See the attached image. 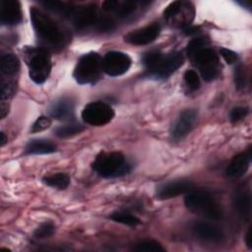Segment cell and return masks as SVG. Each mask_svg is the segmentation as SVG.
I'll return each mask as SVG.
<instances>
[{
  "instance_id": "cell-19",
  "label": "cell",
  "mask_w": 252,
  "mask_h": 252,
  "mask_svg": "<svg viewBox=\"0 0 252 252\" xmlns=\"http://www.w3.org/2000/svg\"><path fill=\"white\" fill-rule=\"evenodd\" d=\"M74 104L70 98L62 97L52 103L49 107V114L52 118L58 120H66L73 114Z\"/></svg>"
},
{
  "instance_id": "cell-13",
  "label": "cell",
  "mask_w": 252,
  "mask_h": 252,
  "mask_svg": "<svg viewBox=\"0 0 252 252\" xmlns=\"http://www.w3.org/2000/svg\"><path fill=\"white\" fill-rule=\"evenodd\" d=\"M21 5L16 0L0 1V21L6 26H15L22 22Z\"/></svg>"
},
{
  "instance_id": "cell-10",
  "label": "cell",
  "mask_w": 252,
  "mask_h": 252,
  "mask_svg": "<svg viewBox=\"0 0 252 252\" xmlns=\"http://www.w3.org/2000/svg\"><path fill=\"white\" fill-rule=\"evenodd\" d=\"M184 58L181 52L175 51L163 55L154 71L148 76L158 79H167L182 66Z\"/></svg>"
},
{
  "instance_id": "cell-17",
  "label": "cell",
  "mask_w": 252,
  "mask_h": 252,
  "mask_svg": "<svg viewBox=\"0 0 252 252\" xmlns=\"http://www.w3.org/2000/svg\"><path fill=\"white\" fill-rule=\"evenodd\" d=\"M251 160V150L248 149L246 152L235 156L226 167V174L229 177L235 178L242 176L248 169Z\"/></svg>"
},
{
  "instance_id": "cell-22",
  "label": "cell",
  "mask_w": 252,
  "mask_h": 252,
  "mask_svg": "<svg viewBox=\"0 0 252 252\" xmlns=\"http://www.w3.org/2000/svg\"><path fill=\"white\" fill-rule=\"evenodd\" d=\"M42 182L47 186L62 190L68 187L70 183V178L66 173L59 172V173H55V174L43 177Z\"/></svg>"
},
{
  "instance_id": "cell-27",
  "label": "cell",
  "mask_w": 252,
  "mask_h": 252,
  "mask_svg": "<svg viewBox=\"0 0 252 252\" xmlns=\"http://www.w3.org/2000/svg\"><path fill=\"white\" fill-rule=\"evenodd\" d=\"M133 250L138 252H164L165 249L157 241L155 240H144L138 242L134 247Z\"/></svg>"
},
{
  "instance_id": "cell-41",
  "label": "cell",
  "mask_w": 252,
  "mask_h": 252,
  "mask_svg": "<svg viewBox=\"0 0 252 252\" xmlns=\"http://www.w3.org/2000/svg\"><path fill=\"white\" fill-rule=\"evenodd\" d=\"M240 5H242L244 8H250V6H251V4H250V2H243V1H241V2H238Z\"/></svg>"
},
{
  "instance_id": "cell-32",
  "label": "cell",
  "mask_w": 252,
  "mask_h": 252,
  "mask_svg": "<svg viewBox=\"0 0 252 252\" xmlns=\"http://www.w3.org/2000/svg\"><path fill=\"white\" fill-rule=\"evenodd\" d=\"M138 2L137 1H125L120 3L117 8V14L119 17H127L128 15L132 14L137 8Z\"/></svg>"
},
{
  "instance_id": "cell-34",
  "label": "cell",
  "mask_w": 252,
  "mask_h": 252,
  "mask_svg": "<svg viewBox=\"0 0 252 252\" xmlns=\"http://www.w3.org/2000/svg\"><path fill=\"white\" fill-rule=\"evenodd\" d=\"M95 26L100 32H111L115 29V23L111 18L103 17L95 22Z\"/></svg>"
},
{
  "instance_id": "cell-7",
  "label": "cell",
  "mask_w": 252,
  "mask_h": 252,
  "mask_svg": "<svg viewBox=\"0 0 252 252\" xmlns=\"http://www.w3.org/2000/svg\"><path fill=\"white\" fill-rule=\"evenodd\" d=\"M163 17L168 24L184 29L194 18V7L187 1H173L163 11Z\"/></svg>"
},
{
  "instance_id": "cell-15",
  "label": "cell",
  "mask_w": 252,
  "mask_h": 252,
  "mask_svg": "<svg viewBox=\"0 0 252 252\" xmlns=\"http://www.w3.org/2000/svg\"><path fill=\"white\" fill-rule=\"evenodd\" d=\"M70 16L73 19L74 26L80 30L95 24L97 20L96 8L94 5H87L74 8Z\"/></svg>"
},
{
  "instance_id": "cell-14",
  "label": "cell",
  "mask_w": 252,
  "mask_h": 252,
  "mask_svg": "<svg viewBox=\"0 0 252 252\" xmlns=\"http://www.w3.org/2000/svg\"><path fill=\"white\" fill-rule=\"evenodd\" d=\"M193 189V184L188 180H173L161 185L158 189L157 196L158 199H171L181 194H186Z\"/></svg>"
},
{
  "instance_id": "cell-31",
  "label": "cell",
  "mask_w": 252,
  "mask_h": 252,
  "mask_svg": "<svg viewBox=\"0 0 252 252\" xmlns=\"http://www.w3.org/2000/svg\"><path fill=\"white\" fill-rule=\"evenodd\" d=\"M246 71L241 63H238L234 69V84L236 89L241 90L245 88L246 85Z\"/></svg>"
},
{
  "instance_id": "cell-6",
  "label": "cell",
  "mask_w": 252,
  "mask_h": 252,
  "mask_svg": "<svg viewBox=\"0 0 252 252\" xmlns=\"http://www.w3.org/2000/svg\"><path fill=\"white\" fill-rule=\"evenodd\" d=\"M206 82L216 79L220 72V63L217 53L210 47H205L190 57Z\"/></svg>"
},
{
  "instance_id": "cell-9",
  "label": "cell",
  "mask_w": 252,
  "mask_h": 252,
  "mask_svg": "<svg viewBox=\"0 0 252 252\" xmlns=\"http://www.w3.org/2000/svg\"><path fill=\"white\" fill-rule=\"evenodd\" d=\"M131 66V58L121 51H109L102 58L103 72L111 77L123 75Z\"/></svg>"
},
{
  "instance_id": "cell-38",
  "label": "cell",
  "mask_w": 252,
  "mask_h": 252,
  "mask_svg": "<svg viewBox=\"0 0 252 252\" xmlns=\"http://www.w3.org/2000/svg\"><path fill=\"white\" fill-rule=\"evenodd\" d=\"M182 30H183V32H184L186 34H194V33H197V32H198L199 28L190 25V26L185 27V28L182 29Z\"/></svg>"
},
{
  "instance_id": "cell-39",
  "label": "cell",
  "mask_w": 252,
  "mask_h": 252,
  "mask_svg": "<svg viewBox=\"0 0 252 252\" xmlns=\"http://www.w3.org/2000/svg\"><path fill=\"white\" fill-rule=\"evenodd\" d=\"M245 242H246V245L248 246V248H252V232H251V228H249V230H248V232L246 234Z\"/></svg>"
},
{
  "instance_id": "cell-20",
  "label": "cell",
  "mask_w": 252,
  "mask_h": 252,
  "mask_svg": "<svg viewBox=\"0 0 252 252\" xmlns=\"http://www.w3.org/2000/svg\"><path fill=\"white\" fill-rule=\"evenodd\" d=\"M56 152V146L49 140L34 139L28 143L26 154L29 155H45Z\"/></svg>"
},
{
  "instance_id": "cell-37",
  "label": "cell",
  "mask_w": 252,
  "mask_h": 252,
  "mask_svg": "<svg viewBox=\"0 0 252 252\" xmlns=\"http://www.w3.org/2000/svg\"><path fill=\"white\" fill-rule=\"evenodd\" d=\"M118 6H119V2L115 1V0H107V1H104L102 4V8L105 11L117 10Z\"/></svg>"
},
{
  "instance_id": "cell-3",
  "label": "cell",
  "mask_w": 252,
  "mask_h": 252,
  "mask_svg": "<svg viewBox=\"0 0 252 252\" xmlns=\"http://www.w3.org/2000/svg\"><path fill=\"white\" fill-rule=\"evenodd\" d=\"M184 204L190 212L203 218L218 220L222 217V211L220 205L208 192L192 189L186 193Z\"/></svg>"
},
{
  "instance_id": "cell-23",
  "label": "cell",
  "mask_w": 252,
  "mask_h": 252,
  "mask_svg": "<svg viewBox=\"0 0 252 252\" xmlns=\"http://www.w3.org/2000/svg\"><path fill=\"white\" fill-rule=\"evenodd\" d=\"M162 56L163 54L158 50H152L143 55L142 62L148 75L154 71V69L157 67Z\"/></svg>"
},
{
  "instance_id": "cell-30",
  "label": "cell",
  "mask_w": 252,
  "mask_h": 252,
  "mask_svg": "<svg viewBox=\"0 0 252 252\" xmlns=\"http://www.w3.org/2000/svg\"><path fill=\"white\" fill-rule=\"evenodd\" d=\"M55 227L54 224L50 221H46L41 223L33 232V236L37 239H43L51 236L54 233Z\"/></svg>"
},
{
  "instance_id": "cell-11",
  "label": "cell",
  "mask_w": 252,
  "mask_h": 252,
  "mask_svg": "<svg viewBox=\"0 0 252 252\" xmlns=\"http://www.w3.org/2000/svg\"><path fill=\"white\" fill-rule=\"evenodd\" d=\"M197 122V113L195 110L187 109L181 112L170 129L172 140L179 141L186 137L195 127Z\"/></svg>"
},
{
  "instance_id": "cell-1",
  "label": "cell",
  "mask_w": 252,
  "mask_h": 252,
  "mask_svg": "<svg viewBox=\"0 0 252 252\" xmlns=\"http://www.w3.org/2000/svg\"><path fill=\"white\" fill-rule=\"evenodd\" d=\"M31 21L37 37L52 49L64 46L65 36L61 28L45 13L35 7L31 9Z\"/></svg>"
},
{
  "instance_id": "cell-16",
  "label": "cell",
  "mask_w": 252,
  "mask_h": 252,
  "mask_svg": "<svg viewBox=\"0 0 252 252\" xmlns=\"http://www.w3.org/2000/svg\"><path fill=\"white\" fill-rule=\"evenodd\" d=\"M193 232L198 238L210 242H220L223 238V232L219 226L206 221L195 223Z\"/></svg>"
},
{
  "instance_id": "cell-12",
  "label": "cell",
  "mask_w": 252,
  "mask_h": 252,
  "mask_svg": "<svg viewBox=\"0 0 252 252\" xmlns=\"http://www.w3.org/2000/svg\"><path fill=\"white\" fill-rule=\"evenodd\" d=\"M160 32V26L158 23H153L144 28L130 32L124 36L127 43L133 45H145L153 42Z\"/></svg>"
},
{
  "instance_id": "cell-21",
  "label": "cell",
  "mask_w": 252,
  "mask_h": 252,
  "mask_svg": "<svg viewBox=\"0 0 252 252\" xmlns=\"http://www.w3.org/2000/svg\"><path fill=\"white\" fill-rule=\"evenodd\" d=\"M0 66L2 78H12L20 70V60L16 55L7 53L1 56Z\"/></svg>"
},
{
  "instance_id": "cell-4",
  "label": "cell",
  "mask_w": 252,
  "mask_h": 252,
  "mask_svg": "<svg viewBox=\"0 0 252 252\" xmlns=\"http://www.w3.org/2000/svg\"><path fill=\"white\" fill-rule=\"evenodd\" d=\"M93 169L101 177L115 178L128 174L131 164L121 153H101L94 160Z\"/></svg>"
},
{
  "instance_id": "cell-5",
  "label": "cell",
  "mask_w": 252,
  "mask_h": 252,
  "mask_svg": "<svg viewBox=\"0 0 252 252\" xmlns=\"http://www.w3.org/2000/svg\"><path fill=\"white\" fill-rule=\"evenodd\" d=\"M103 71L102 58L96 52H89L80 57L74 69L73 77L80 85L96 83Z\"/></svg>"
},
{
  "instance_id": "cell-33",
  "label": "cell",
  "mask_w": 252,
  "mask_h": 252,
  "mask_svg": "<svg viewBox=\"0 0 252 252\" xmlns=\"http://www.w3.org/2000/svg\"><path fill=\"white\" fill-rule=\"evenodd\" d=\"M51 124H52V121H51V119L49 117H47V116H40L32 125L31 132L32 133L41 132V131L46 130L47 128H49L51 126Z\"/></svg>"
},
{
  "instance_id": "cell-36",
  "label": "cell",
  "mask_w": 252,
  "mask_h": 252,
  "mask_svg": "<svg viewBox=\"0 0 252 252\" xmlns=\"http://www.w3.org/2000/svg\"><path fill=\"white\" fill-rule=\"evenodd\" d=\"M220 53L227 64H234L238 60V55L234 51L227 48H220Z\"/></svg>"
},
{
  "instance_id": "cell-28",
  "label": "cell",
  "mask_w": 252,
  "mask_h": 252,
  "mask_svg": "<svg viewBox=\"0 0 252 252\" xmlns=\"http://www.w3.org/2000/svg\"><path fill=\"white\" fill-rule=\"evenodd\" d=\"M208 46V40L204 37H196L193 38L191 41H189V43L187 44L186 47V51L189 57L193 56L196 52H198L199 50L205 48Z\"/></svg>"
},
{
  "instance_id": "cell-29",
  "label": "cell",
  "mask_w": 252,
  "mask_h": 252,
  "mask_svg": "<svg viewBox=\"0 0 252 252\" xmlns=\"http://www.w3.org/2000/svg\"><path fill=\"white\" fill-rule=\"evenodd\" d=\"M184 82L186 87L189 89V91H196L200 88V79L196 71L194 70H187L184 74Z\"/></svg>"
},
{
  "instance_id": "cell-26",
  "label": "cell",
  "mask_w": 252,
  "mask_h": 252,
  "mask_svg": "<svg viewBox=\"0 0 252 252\" xmlns=\"http://www.w3.org/2000/svg\"><path fill=\"white\" fill-rule=\"evenodd\" d=\"M41 5H43L46 9L51 10L53 12L56 13H60L66 16H70L73 9L70 5L64 3V2H60V1H42L40 2Z\"/></svg>"
},
{
  "instance_id": "cell-2",
  "label": "cell",
  "mask_w": 252,
  "mask_h": 252,
  "mask_svg": "<svg viewBox=\"0 0 252 252\" xmlns=\"http://www.w3.org/2000/svg\"><path fill=\"white\" fill-rule=\"evenodd\" d=\"M24 58L32 81L35 84L44 83L51 71V57L48 51L41 47L26 46Z\"/></svg>"
},
{
  "instance_id": "cell-35",
  "label": "cell",
  "mask_w": 252,
  "mask_h": 252,
  "mask_svg": "<svg viewBox=\"0 0 252 252\" xmlns=\"http://www.w3.org/2000/svg\"><path fill=\"white\" fill-rule=\"evenodd\" d=\"M249 112V109L245 106H236L230 112V120L231 122H238L243 119Z\"/></svg>"
},
{
  "instance_id": "cell-40",
  "label": "cell",
  "mask_w": 252,
  "mask_h": 252,
  "mask_svg": "<svg viewBox=\"0 0 252 252\" xmlns=\"http://www.w3.org/2000/svg\"><path fill=\"white\" fill-rule=\"evenodd\" d=\"M0 136H1V146H4V145H5V143L7 142V141H6V136H5V133H4V132H1Z\"/></svg>"
},
{
  "instance_id": "cell-24",
  "label": "cell",
  "mask_w": 252,
  "mask_h": 252,
  "mask_svg": "<svg viewBox=\"0 0 252 252\" xmlns=\"http://www.w3.org/2000/svg\"><path fill=\"white\" fill-rule=\"evenodd\" d=\"M109 219L113 221L123 223L129 226H136L141 223V220L134 215L128 212H115L109 216Z\"/></svg>"
},
{
  "instance_id": "cell-8",
  "label": "cell",
  "mask_w": 252,
  "mask_h": 252,
  "mask_svg": "<svg viewBox=\"0 0 252 252\" xmlns=\"http://www.w3.org/2000/svg\"><path fill=\"white\" fill-rule=\"evenodd\" d=\"M114 111L110 105L102 101H93L87 104L82 112L83 120L93 126H102L111 121Z\"/></svg>"
},
{
  "instance_id": "cell-25",
  "label": "cell",
  "mask_w": 252,
  "mask_h": 252,
  "mask_svg": "<svg viewBox=\"0 0 252 252\" xmlns=\"http://www.w3.org/2000/svg\"><path fill=\"white\" fill-rule=\"evenodd\" d=\"M84 129H85V127L83 125H81L80 123L71 122V123H68L66 125L56 128L54 132H55L56 136H58L60 138H67V137H71V136L81 133Z\"/></svg>"
},
{
  "instance_id": "cell-18",
  "label": "cell",
  "mask_w": 252,
  "mask_h": 252,
  "mask_svg": "<svg viewBox=\"0 0 252 252\" xmlns=\"http://www.w3.org/2000/svg\"><path fill=\"white\" fill-rule=\"evenodd\" d=\"M232 202L238 215L246 219L250 216L251 212V194L250 191L245 188H238L234 191Z\"/></svg>"
}]
</instances>
